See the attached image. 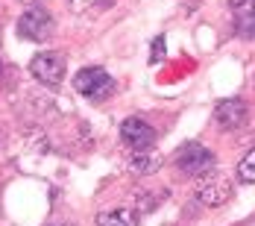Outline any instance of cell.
Instances as JSON below:
<instances>
[{
    "label": "cell",
    "instance_id": "1",
    "mask_svg": "<svg viewBox=\"0 0 255 226\" xmlns=\"http://www.w3.org/2000/svg\"><path fill=\"white\" fill-rule=\"evenodd\" d=\"M74 88L88 100H106L115 94V79L106 74L103 68H82L74 76Z\"/></svg>",
    "mask_w": 255,
    "mask_h": 226
},
{
    "label": "cell",
    "instance_id": "2",
    "mask_svg": "<svg viewBox=\"0 0 255 226\" xmlns=\"http://www.w3.org/2000/svg\"><path fill=\"white\" fill-rule=\"evenodd\" d=\"M176 168L185 171L188 176L203 179V176H208L214 171V153L205 150L203 144H185V147L176 153Z\"/></svg>",
    "mask_w": 255,
    "mask_h": 226
},
{
    "label": "cell",
    "instance_id": "3",
    "mask_svg": "<svg viewBox=\"0 0 255 226\" xmlns=\"http://www.w3.org/2000/svg\"><path fill=\"white\" fill-rule=\"evenodd\" d=\"M29 71H32V76H35L41 85L56 88V85H62V79H65V59H62L59 53H38V56H32Z\"/></svg>",
    "mask_w": 255,
    "mask_h": 226
},
{
    "label": "cell",
    "instance_id": "4",
    "mask_svg": "<svg viewBox=\"0 0 255 226\" xmlns=\"http://www.w3.org/2000/svg\"><path fill=\"white\" fill-rule=\"evenodd\" d=\"M18 32L26 41H47L53 35V18L47 9H26L18 18Z\"/></svg>",
    "mask_w": 255,
    "mask_h": 226
},
{
    "label": "cell",
    "instance_id": "5",
    "mask_svg": "<svg viewBox=\"0 0 255 226\" xmlns=\"http://www.w3.org/2000/svg\"><path fill=\"white\" fill-rule=\"evenodd\" d=\"M229 197H232V182H229V176H223V174H208V176H203V179L197 182V200L203 203V206L217 209V206H223Z\"/></svg>",
    "mask_w": 255,
    "mask_h": 226
},
{
    "label": "cell",
    "instance_id": "6",
    "mask_svg": "<svg viewBox=\"0 0 255 226\" xmlns=\"http://www.w3.org/2000/svg\"><path fill=\"white\" fill-rule=\"evenodd\" d=\"M121 138L127 141L132 150H150L155 144V129L144 118H127L121 124Z\"/></svg>",
    "mask_w": 255,
    "mask_h": 226
},
{
    "label": "cell",
    "instance_id": "7",
    "mask_svg": "<svg viewBox=\"0 0 255 226\" xmlns=\"http://www.w3.org/2000/svg\"><path fill=\"white\" fill-rule=\"evenodd\" d=\"M214 121L220 129H238L247 121V103L241 97H232V100H220L214 109Z\"/></svg>",
    "mask_w": 255,
    "mask_h": 226
},
{
    "label": "cell",
    "instance_id": "8",
    "mask_svg": "<svg viewBox=\"0 0 255 226\" xmlns=\"http://www.w3.org/2000/svg\"><path fill=\"white\" fill-rule=\"evenodd\" d=\"M129 168L135 171L138 176H150L161 168V156L155 150H132L129 156Z\"/></svg>",
    "mask_w": 255,
    "mask_h": 226
},
{
    "label": "cell",
    "instance_id": "9",
    "mask_svg": "<svg viewBox=\"0 0 255 226\" xmlns=\"http://www.w3.org/2000/svg\"><path fill=\"white\" fill-rule=\"evenodd\" d=\"M100 226H138V212L132 209H112V212H103L97 218Z\"/></svg>",
    "mask_w": 255,
    "mask_h": 226
},
{
    "label": "cell",
    "instance_id": "10",
    "mask_svg": "<svg viewBox=\"0 0 255 226\" xmlns=\"http://www.w3.org/2000/svg\"><path fill=\"white\" fill-rule=\"evenodd\" d=\"M238 179H241V182H255V147L241 159V165H238Z\"/></svg>",
    "mask_w": 255,
    "mask_h": 226
},
{
    "label": "cell",
    "instance_id": "11",
    "mask_svg": "<svg viewBox=\"0 0 255 226\" xmlns=\"http://www.w3.org/2000/svg\"><path fill=\"white\" fill-rule=\"evenodd\" d=\"M161 56H164V41H161V38H155V41H153V56H150V62L155 65Z\"/></svg>",
    "mask_w": 255,
    "mask_h": 226
},
{
    "label": "cell",
    "instance_id": "12",
    "mask_svg": "<svg viewBox=\"0 0 255 226\" xmlns=\"http://www.w3.org/2000/svg\"><path fill=\"white\" fill-rule=\"evenodd\" d=\"M250 9H253V18H255V0H250Z\"/></svg>",
    "mask_w": 255,
    "mask_h": 226
},
{
    "label": "cell",
    "instance_id": "13",
    "mask_svg": "<svg viewBox=\"0 0 255 226\" xmlns=\"http://www.w3.org/2000/svg\"><path fill=\"white\" fill-rule=\"evenodd\" d=\"M59 226H68V224H59Z\"/></svg>",
    "mask_w": 255,
    "mask_h": 226
},
{
    "label": "cell",
    "instance_id": "14",
    "mask_svg": "<svg viewBox=\"0 0 255 226\" xmlns=\"http://www.w3.org/2000/svg\"><path fill=\"white\" fill-rule=\"evenodd\" d=\"M26 3H32V0H26Z\"/></svg>",
    "mask_w": 255,
    "mask_h": 226
}]
</instances>
